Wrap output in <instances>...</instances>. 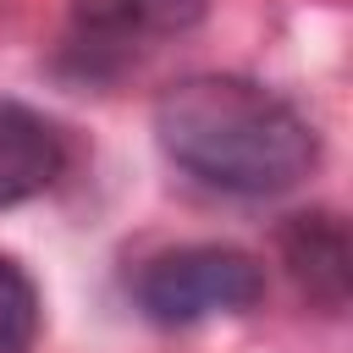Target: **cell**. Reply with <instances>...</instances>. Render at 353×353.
<instances>
[{"label": "cell", "instance_id": "cell-1", "mask_svg": "<svg viewBox=\"0 0 353 353\" xmlns=\"http://www.w3.org/2000/svg\"><path fill=\"white\" fill-rule=\"evenodd\" d=\"M154 138L165 160H176L188 176L243 199L287 193L314 165L309 121L270 88L232 72L171 83L154 99Z\"/></svg>", "mask_w": 353, "mask_h": 353}, {"label": "cell", "instance_id": "cell-2", "mask_svg": "<svg viewBox=\"0 0 353 353\" xmlns=\"http://www.w3.org/2000/svg\"><path fill=\"white\" fill-rule=\"evenodd\" d=\"M138 309L154 325H199L210 314H243L265 298V270L254 254L226 243H193L149 259L132 281Z\"/></svg>", "mask_w": 353, "mask_h": 353}, {"label": "cell", "instance_id": "cell-3", "mask_svg": "<svg viewBox=\"0 0 353 353\" xmlns=\"http://www.w3.org/2000/svg\"><path fill=\"white\" fill-rule=\"evenodd\" d=\"M66 165L61 132L28 110V105H0V210L39 199Z\"/></svg>", "mask_w": 353, "mask_h": 353}, {"label": "cell", "instance_id": "cell-4", "mask_svg": "<svg viewBox=\"0 0 353 353\" xmlns=\"http://www.w3.org/2000/svg\"><path fill=\"white\" fill-rule=\"evenodd\" d=\"M281 259L309 298H320L325 309H342V298H347V232L331 210L292 215L281 226Z\"/></svg>", "mask_w": 353, "mask_h": 353}, {"label": "cell", "instance_id": "cell-5", "mask_svg": "<svg viewBox=\"0 0 353 353\" xmlns=\"http://www.w3.org/2000/svg\"><path fill=\"white\" fill-rule=\"evenodd\" d=\"M210 0H72V22L94 39H165L204 17Z\"/></svg>", "mask_w": 353, "mask_h": 353}, {"label": "cell", "instance_id": "cell-6", "mask_svg": "<svg viewBox=\"0 0 353 353\" xmlns=\"http://www.w3.org/2000/svg\"><path fill=\"white\" fill-rule=\"evenodd\" d=\"M39 336V292L17 259H0V353H28Z\"/></svg>", "mask_w": 353, "mask_h": 353}]
</instances>
